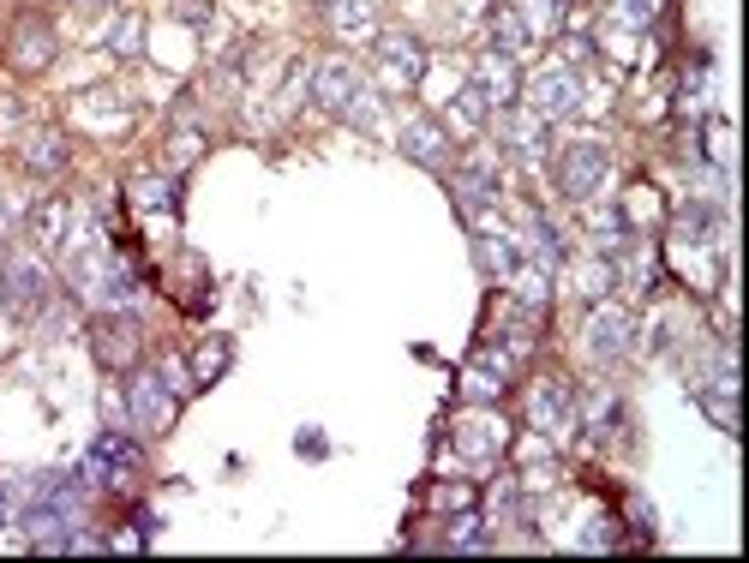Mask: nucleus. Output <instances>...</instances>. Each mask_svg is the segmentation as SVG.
Masks as SVG:
<instances>
[{
    "label": "nucleus",
    "mask_w": 749,
    "mask_h": 563,
    "mask_svg": "<svg viewBox=\"0 0 749 563\" xmlns=\"http://www.w3.org/2000/svg\"><path fill=\"white\" fill-rule=\"evenodd\" d=\"M126 414L138 432H169L174 426V383L162 372H138L126 383Z\"/></svg>",
    "instance_id": "1"
},
{
    "label": "nucleus",
    "mask_w": 749,
    "mask_h": 563,
    "mask_svg": "<svg viewBox=\"0 0 749 563\" xmlns=\"http://www.w3.org/2000/svg\"><path fill=\"white\" fill-rule=\"evenodd\" d=\"M0 300H7L19 318H36L48 306V271L36 258H24V252H19V258H7V264H0Z\"/></svg>",
    "instance_id": "2"
},
{
    "label": "nucleus",
    "mask_w": 749,
    "mask_h": 563,
    "mask_svg": "<svg viewBox=\"0 0 749 563\" xmlns=\"http://www.w3.org/2000/svg\"><path fill=\"white\" fill-rule=\"evenodd\" d=\"M600 181H606V145H569L564 162H557V186L569 198H594Z\"/></svg>",
    "instance_id": "3"
},
{
    "label": "nucleus",
    "mask_w": 749,
    "mask_h": 563,
    "mask_svg": "<svg viewBox=\"0 0 749 563\" xmlns=\"http://www.w3.org/2000/svg\"><path fill=\"white\" fill-rule=\"evenodd\" d=\"M91 348H96V360H103V366L120 372V366L138 360V324L126 312H103V318H96V330H91Z\"/></svg>",
    "instance_id": "4"
},
{
    "label": "nucleus",
    "mask_w": 749,
    "mask_h": 563,
    "mask_svg": "<svg viewBox=\"0 0 749 563\" xmlns=\"http://www.w3.org/2000/svg\"><path fill=\"white\" fill-rule=\"evenodd\" d=\"M588 354L600 366H618L630 354V312H618V306H600V312L588 318Z\"/></svg>",
    "instance_id": "5"
},
{
    "label": "nucleus",
    "mask_w": 749,
    "mask_h": 563,
    "mask_svg": "<svg viewBox=\"0 0 749 563\" xmlns=\"http://www.w3.org/2000/svg\"><path fill=\"white\" fill-rule=\"evenodd\" d=\"M528 420H534V432H545V438H564V432H569V420H576V407H569L564 378H545V383H534V395H528Z\"/></svg>",
    "instance_id": "6"
},
{
    "label": "nucleus",
    "mask_w": 749,
    "mask_h": 563,
    "mask_svg": "<svg viewBox=\"0 0 749 563\" xmlns=\"http://www.w3.org/2000/svg\"><path fill=\"white\" fill-rule=\"evenodd\" d=\"M132 468H138V450L120 438V432H108V438L96 444V450L84 456V462H79V473H84V480H91V485H120Z\"/></svg>",
    "instance_id": "7"
},
{
    "label": "nucleus",
    "mask_w": 749,
    "mask_h": 563,
    "mask_svg": "<svg viewBox=\"0 0 749 563\" xmlns=\"http://www.w3.org/2000/svg\"><path fill=\"white\" fill-rule=\"evenodd\" d=\"M528 96H534V114L540 120H564V114H576V79L569 72H540L534 84H528Z\"/></svg>",
    "instance_id": "8"
},
{
    "label": "nucleus",
    "mask_w": 749,
    "mask_h": 563,
    "mask_svg": "<svg viewBox=\"0 0 749 563\" xmlns=\"http://www.w3.org/2000/svg\"><path fill=\"white\" fill-rule=\"evenodd\" d=\"M474 91L486 108H504V102H516V67H510V55H486V60H474Z\"/></svg>",
    "instance_id": "9"
},
{
    "label": "nucleus",
    "mask_w": 749,
    "mask_h": 563,
    "mask_svg": "<svg viewBox=\"0 0 749 563\" xmlns=\"http://www.w3.org/2000/svg\"><path fill=\"white\" fill-rule=\"evenodd\" d=\"M378 67H384L390 84H414L420 67H426V55H420L414 36H384V43H378Z\"/></svg>",
    "instance_id": "10"
},
{
    "label": "nucleus",
    "mask_w": 749,
    "mask_h": 563,
    "mask_svg": "<svg viewBox=\"0 0 749 563\" xmlns=\"http://www.w3.org/2000/svg\"><path fill=\"white\" fill-rule=\"evenodd\" d=\"M402 150H408L414 162H426V169H443V157H450V138H443L438 120H408V126H402Z\"/></svg>",
    "instance_id": "11"
},
{
    "label": "nucleus",
    "mask_w": 749,
    "mask_h": 563,
    "mask_svg": "<svg viewBox=\"0 0 749 563\" xmlns=\"http://www.w3.org/2000/svg\"><path fill=\"white\" fill-rule=\"evenodd\" d=\"M312 96H319L324 108H348V102L360 96V84H354V67H348V60H324V67L312 72Z\"/></svg>",
    "instance_id": "12"
},
{
    "label": "nucleus",
    "mask_w": 749,
    "mask_h": 563,
    "mask_svg": "<svg viewBox=\"0 0 749 563\" xmlns=\"http://www.w3.org/2000/svg\"><path fill=\"white\" fill-rule=\"evenodd\" d=\"M48 60H55V36H48V24H24V31L12 36V67L43 72Z\"/></svg>",
    "instance_id": "13"
},
{
    "label": "nucleus",
    "mask_w": 749,
    "mask_h": 563,
    "mask_svg": "<svg viewBox=\"0 0 749 563\" xmlns=\"http://www.w3.org/2000/svg\"><path fill=\"white\" fill-rule=\"evenodd\" d=\"M67 157H72V150H67V138H60V133H31V138H24V169H36V174H60V169H67Z\"/></svg>",
    "instance_id": "14"
},
{
    "label": "nucleus",
    "mask_w": 749,
    "mask_h": 563,
    "mask_svg": "<svg viewBox=\"0 0 749 563\" xmlns=\"http://www.w3.org/2000/svg\"><path fill=\"white\" fill-rule=\"evenodd\" d=\"M336 36H372L378 31V0H330Z\"/></svg>",
    "instance_id": "15"
},
{
    "label": "nucleus",
    "mask_w": 749,
    "mask_h": 563,
    "mask_svg": "<svg viewBox=\"0 0 749 563\" xmlns=\"http://www.w3.org/2000/svg\"><path fill=\"white\" fill-rule=\"evenodd\" d=\"M492 198H498V186H492V169H462V174H456V204H462L468 216L486 210Z\"/></svg>",
    "instance_id": "16"
},
{
    "label": "nucleus",
    "mask_w": 749,
    "mask_h": 563,
    "mask_svg": "<svg viewBox=\"0 0 749 563\" xmlns=\"http://www.w3.org/2000/svg\"><path fill=\"white\" fill-rule=\"evenodd\" d=\"M67 222H72L67 198L36 204V216H31V228H36V240H43V246H67Z\"/></svg>",
    "instance_id": "17"
},
{
    "label": "nucleus",
    "mask_w": 749,
    "mask_h": 563,
    "mask_svg": "<svg viewBox=\"0 0 749 563\" xmlns=\"http://www.w3.org/2000/svg\"><path fill=\"white\" fill-rule=\"evenodd\" d=\"M480 264L492 276H516V240L510 234H480Z\"/></svg>",
    "instance_id": "18"
},
{
    "label": "nucleus",
    "mask_w": 749,
    "mask_h": 563,
    "mask_svg": "<svg viewBox=\"0 0 749 563\" xmlns=\"http://www.w3.org/2000/svg\"><path fill=\"white\" fill-rule=\"evenodd\" d=\"M492 36H498V55H522V43H528V24H522V12H510L504 7L498 19H492Z\"/></svg>",
    "instance_id": "19"
},
{
    "label": "nucleus",
    "mask_w": 749,
    "mask_h": 563,
    "mask_svg": "<svg viewBox=\"0 0 749 563\" xmlns=\"http://www.w3.org/2000/svg\"><path fill=\"white\" fill-rule=\"evenodd\" d=\"M540 114L534 120H504V150H516V157H540Z\"/></svg>",
    "instance_id": "20"
},
{
    "label": "nucleus",
    "mask_w": 749,
    "mask_h": 563,
    "mask_svg": "<svg viewBox=\"0 0 749 563\" xmlns=\"http://www.w3.org/2000/svg\"><path fill=\"white\" fill-rule=\"evenodd\" d=\"M228 366V342H205V348H198V360H193V378L198 383H216V372H222Z\"/></svg>",
    "instance_id": "21"
},
{
    "label": "nucleus",
    "mask_w": 749,
    "mask_h": 563,
    "mask_svg": "<svg viewBox=\"0 0 749 563\" xmlns=\"http://www.w3.org/2000/svg\"><path fill=\"white\" fill-rule=\"evenodd\" d=\"M450 545H456V552H480V545H486L480 516H456V521H450Z\"/></svg>",
    "instance_id": "22"
},
{
    "label": "nucleus",
    "mask_w": 749,
    "mask_h": 563,
    "mask_svg": "<svg viewBox=\"0 0 749 563\" xmlns=\"http://www.w3.org/2000/svg\"><path fill=\"white\" fill-rule=\"evenodd\" d=\"M138 36H145V19H138V12H126V19H120V31L108 36V43H114V55H138Z\"/></svg>",
    "instance_id": "23"
},
{
    "label": "nucleus",
    "mask_w": 749,
    "mask_h": 563,
    "mask_svg": "<svg viewBox=\"0 0 749 563\" xmlns=\"http://www.w3.org/2000/svg\"><path fill=\"white\" fill-rule=\"evenodd\" d=\"M138 204H145V210H169V204H174L169 181H145V186H138Z\"/></svg>",
    "instance_id": "24"
},
{
    "label": "nucleus",
    "mask_w": 749,
    "mask_h": 563,
    "mask_svg": "<svg viewBox=\"0 0 749 563\" xmlns=\"http://www.w3.org/2000/svg\"><path fill=\"white\" fill-rule=\"evenodd\" d=\"M198 157V133H181L174 138V162H193Z\"/></svg>",
    "instance_id": "25"
},
{
    "label": "nucleus",
    "mask_w": 749,
    "mask_h": 563,
    "mask_svg": "<svg viewBox=\"0 0 749 563\" xmlns=\"http://www.w3.org/2000/svg\"><path fill=\"white\" fill-rule=\"evenodd\" d=\"M0 521H7V497H0Z\"/></svg>",
    "instance_id": "26"
}]
</instances>
